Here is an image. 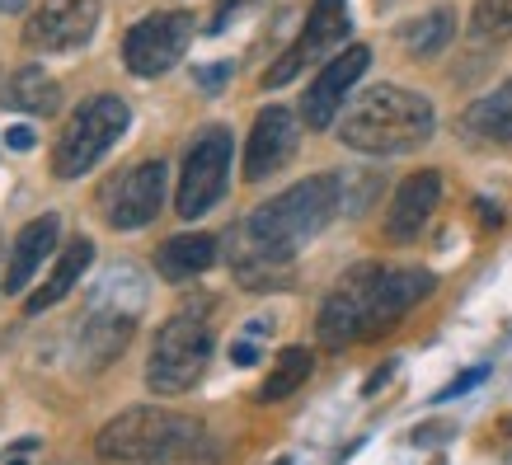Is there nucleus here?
Returning <instances> with one entry per match:
<instances>
[{"instance_id":"nucleus-7","label":"nucleus","mask_w":512,"mask_h":465,"mask_svg":"<svg viewBox=\"0 0 512 465\" xmlns=\"http://www.w3.org/2000/svg\"><path fill=\"white\" fill-rule=\"evenodd\" d=\"M381 278H386L381 264H357L329 287L325 306H320V320H315L325 348H348V343L372 339V310H376Z\"/></svg>"},{"instance_id":"nucleus-15","label":"nucleus","mask_w":512,"mask_h":465,"mask_svg":"<svg viewBox=\"0 0 512 465\" xmlns=\"http://www.w3.org/2000/svg\"><path fill=\"white\" fill-rule=\"evenodd\" d=\"M437 202H442V174H437V170L409 174V179L395 188V198H390L386 235L395 240V245H409V240H419L423 226L433 221Z\"/></svg>"},{"instance_id":"nucleus-3","label":"nucleus","mask_w":512,"mask_h":465,"mask_svg":"<svg viewBox=\"0 0 512 465\" xmlns=\"http://www.w3.org/2000/svg\"><path fill=\"white\" fill-rule=\"evenodd\" d=\"M141 301H146V287H141V278L132 268H113L109 278L94 287L90 310H85V320L76 325L80 329L76 348H80V357L90 362V372H104L113 357L132 343Z\"/></svg>"},{"instance_id":"nucleus-21","label":"nucleus","mask_w":512,"mask_h":465,"mask_svg":"<svg viewBox=\"0 0 512 465\" xmlns=\"http://www.w3.org/2000/svg\"><path fill=\"white\" fill-rule=\"evenodd\" d=\"M311 372H315L311 348H282L278 362L268 367V381L259 386V404H278L287 395H296V390L311 381Z\"/></svg>"},{"instance_id":"nucleus-24","label":"nucleus","mask_w":512,"mask_h":465,"mask_svg":"<svg viewBox=\"0 0 512 465\" xmlns=\"http://www.w3.org/2000/svg\"><path fill=\"white\" fill-rule=\"evenodd\" d=\"M475 38H512V0H480L470 15Z\"/></svg>"},{"instance_id":"nucleus-27","label":"nucleus","mask_w":512,"mask_h":465,"mask_svg":"<svg viewBox=\"0 0 512 465\" xmlns=\"http://www.w3.org/2000/svg\"><path fill=\"white\" fill-rule=\"evenodd\" d=\"M226 76H231V62H212L207 71H198V85H202V90H217Z\"/></svg>"},{"instance_id":"nucleus-29","label":"nucleus","mask_w":512,"mask_h":465,"mask_svg":"<svg viewBox=\"0 0 512 465\" xmlns=\"http://www.w3.org/2000/svg\"><path fill=\"white\" fill-rule=\"evenodd\" d=\"M5 146H10V151H33V132L29 127H10V132H5Z\"/></svg>"},{"instance_id":"nucleus-32","label":"nucleus","mask_w":512,"mask_h":465,"mask_svg":"<svg viewBox=\"0 0 512 465\" xmlns=\"http://www.w3.org/2000/svg\"><path fill=\"white\" fill-rule=\"evenodd\" d=\"M24 5H29V0H0V15H19Z\"/></svg>"},{"instance_id":"nucleus-22","label":"nucleus","mask_w":512,"mask_h":465,"mask_svg":"<svg viewBox=\"0 0 512 465\" xmlns=\"http://www.w3.org/2000/svg\"><path fill=\"white\" fill-rule=\"evenodd\" d=\"M451 38H456V15H451L447 5H442V10H428V15H419L414 24H404V47H409L414 57H437Z\"/></svg>"},{"instance_id":"nucleus-25","label":"nucleus","mask_w":512,"mask_h":465,"mask_svg":"<svg viewBox=\"0 0 512 465\" xmlns=\"http://www.w3.org/2000/svg\"><path fill=\"white\" fill-rule=\"evenodd\" d=\"M484 376H489V367H475V372L456 376V381H451V386L442 390V395H437V404H447V400H456V395H466V390H475V386L484 381Z\"/></svg>"},{"instance_id":"nucleus-11","label":"nucleus","mask_w":512,"mask_h":465,"mask_svg":"<svg viewBox=\"0 0 512 465\" xmlns=\"http://www.w3.org/2000/svg\"><path fill=\"white\" fill-rule=\"evenodd\" d=\"M99 29V0H43L24 24L29 52H76Z\"/></svg>"},{"instance_id":"nucleus-28","label":"nucleus","mask_w":512,"mask_h":465,"mask_svg":"<svg viewBox=\"0 0 512 465\" xmlns=\"http://www.w3.org/2000/svg\"><path fill=\"white\" fill-rule=\"evenodd\" d=\"M433 437H451V423H428V428H414V442H419V447H433Z\"/></svg>"},{"instance_id":"nucleus-14","label":"nucleus","mask_w":512,"mask_h":465,"mask_svg":"<svg viewBox=\"0 0 512 465\" xmlns=\"http://www.w3.org/2000/svg\"><path fill=\"white\" fill-rule=\"evenodd\" d=\"M296 141H301V113H292L287 104H268V109L254 118L249 141H245V179L249 184L278 174L296 155Z\"/></svg>"},{"instance_id":"nucleus-19","label":"nucleus","mask_w":512,"mask_h":465,"mask_svg":"<svg viewBox=\"0 0 512 465\" xmlns=\"http://www.w3.org/2000/svg\"><path fill=\"white\" fill-rule=\"evenodd\" d=\"M90 259H94V240L90 235H76V240L57 254V268L47 273V282L24 301V310H29V315H43V310H52L66 292H76V282H80V273L90 268Z\"/></svg>"},{"instance_id":"nucleus-1","label":"nucleus","mask_w":512,"mask_h":465,"mask_svg":"<svg viewBox=\"0 0 512 465\" xmlns=\"http://www.w3.org/2000/svg\"><path fill=\"white\" fill-rule=\"evenodd\" d=\"M343 202L339 174H315L301 179L287 193L268 198L264 207H254L245 226L231 235V268L235 278L249 287H268L278 282V273L296 259V249L325 231Z\"/></svg>"},{"instance_id":"nucleus-12","label":"nucleus","mask_w":512,"mask_h":465,"mask_svg":"<svg viewBox=\"0 0 512 465\" xmlns=\"http://www.w3.org/2000/svg\"><path fill=\"white\" fill-rule=\"evenodd\" d=\"M367 66H372V47H362V43L343 47L339 57H329V62L320 66V76L311 80L306 99H301V123L315 127V132H325V127L339 118L343 104H348L353 85L367 76Z\"/></svg>"},{"instance_id":"nucleus-13","label":"nucleus","mask_w":512,"mask_h":465,"mask_svg":"<svg viewBox=\"0 0 512 465\" xmlns=\"http://www.w3.org/2000/svg\"><path fill=\"white\" fill-rule=\"evenodd\" d=\"M165 160H146L137 170H127L118 184L104 193V221L113 231H141L160 217V202H165Z\"/></svg>"},{"instance_id":"nucleus-31","label":"nucleus","mask_w":512,"mask_h":465,"mask_svg":"<svg viewBox=\"0 0 512 465\" xmlns=\"http://www.w3.org/2000/svg\"><path fill=\"white\" fill-rule=\"evenodd\" d=\"M33 447H38V437H24V442H19V447H15V456H10V461H5V465H24V461H19V456H24V451H33Z\"/></svg>"},{"instance_id":"nucleus-23","label":"nucleus","mask_w":512,"mask_h":465,"mask_svg":"<svg viewBox=\"0 0 512 465\" xmlns=\"http://www.w3.org/2000/svg\"><path fill=\"white\" fill-rule=\"evenodd\" d=\"M146 465H221V447L207 433H193V437H184V442L165 447L160 456H151Z\"/></svg>"},{"instance_id":"nucleus-8","label":"nucleus","mask_w":512,"mask_h":465,"mask_svg":"<svg viewBox=\"0 0 512 465\" xmlns=\"http://www.w3.org/2000/svg\"><path fill=\"white\" fill-rule=\"evenodd\" d=\"M231 155H235V137L231 127H202L193 146L184 155V174H179V193H174V207H179V217H202V212H212L231 184Z\"/></svg>"},{"instance_id":"nucleus-5","label":"nucleus","mask_w":512,"mask_h":465,"mask_svg":"<svg viewBox=\"0 0 512 465\" xmlns=\"http://www.w3.org/2000/svg\"><path fill=\"white\" fill-rule=\"evenodd\" d=\"M127 123H132V109H127L123 94H94V99H85V104L66 118L62 137L52 146V174H57V179L90 174L94 165L113 151V141L127 132Z\"/></svg>"},{"instance_id":"nucleus-30","label":"nucleus","mask_w":512,"mask_h":465,"mask_svg":"<svg viewBox=\"0 0 512 465\" xmlns=\"http://www.w3.org/2000/svg\"><path fill=\"white\" fill-rule=\"evenodd\" d=\"M390 372H395V362H386V367H381V372H376L372 381H367V390H381V386L390 381Z\"/></svg>"},{"instance_id":"nucleus-4","label":"nucleus","mask_w":512,"mask_h":465,"mask_svg":"<svg viewBox=\"0 0 512 465\" xmlns=\"http://www.w3.org/2000/svg\"><path fill=\"white\" fill-rule=\"evenodd\" d=\"M212 348H217V334L207 325V315L193 306L174 310L156 329V343H151V357H146V386L156 395L193 390L207 372V362H212Z\"/></svg>"},{"instance_id":"nucleus-18","label":"nucleus","mask_w":512,"mask_h":465,"mask_svg":"<svg viewBox=\"0 0 512 465\" xmlns=\"http://www.w3.org/2000/svg\"><path fill=\"white\" fill-rule=\"evenodd\" d=\"M212 264H217V240L202 231L174 235V240H165V245L156 249V273L165 282H193Z\"/></svg>"},{"instance_id":"nucleus-16","label":"nucleus","mask_w":512,"mask_h":465,"mask_svg":"<svg viewBox=\"0 0 512 465\" xmlns=\"http://www.w3.org/2000/svg\"><path fill=\"white\" fill-rule=\"evenodd\" d=\"M57 235H62V217H57V212H43V217L29 221V226L15 235L10 264H5V292L15 296V292L29 287L33 273L43 268V259L52 254V245H57Z\"/></svg>"},{"instance_id":"nucleus-10","label":"nucleus","mask_w":512,"mask_h":465,"mask_svg":"<svg viewBox=\"0 0 512 465\" xmlns=\"http://www.w3.org/2000/svg\"><path fill=\"white\" fill-rule=\"evenodd\" d=\"M343 38H348V0H315L311 15H306V29L296 33V43L264 71V90H282V85H292L306 66L325 62Z\"/></svg>"},{"instance_id":"nucleus-9","label":"nucleus","mask_w":512,"mask_h":465,"mask_svg":"<svg viewBox=\"0 0 512 465\" xmlns=\"http://www.w3.org/2000/svg\"><path fill=\"white\" fill-rule=\"evenodd\" d=\"M188 43H193V15L188 10H160V15H146L127 29L123 62L132 76L156 80L184 62Z\"/></svg>"},{"instance_id":"nucleus-6","label":"nucleus","mask_w":512,"mask_h":465,"mask_svg":"<svg viewBox=\"0 0 512 465\" xmlns=\"http://www.w3.org/2000/svg\"><path fill=\"white\" fill-rule=\"evenodd\" d=\"M202 433L198 419L188 414H170L160 404H137L123 409L118 419H109L94 437V456L104 465H146L151 456H160L165 447L184 442V437Z\"/></svg>"},{"instance_id":"nucleus-2","label":"nucleus","mask_w":512,"mask_h":465,"mask_svg":"<svg viewBox=\"0 0 512 465\" xmlns=\"http://www.w3.org/2000/svg\"><path fill=\"white\" fill-rule=\"evenodd\" d=\"M433 127L437 113L428 94L404 85H372L339 118V141L362 155H409L433 137Z\"/></svg>"},{"instance_id":"nucleus-17","label":"nucleus","mask_w":512,"mask_h":465,"mask_svg":"<svg viewBox=\"0 0 512 465\" xmlns=\"http://www.w3.org/2000/svg\"><path fill=\"white\" fill-rule=\"evenodd\" d=\"M0 104L15 113H33V118H52L62 109V85L47 76L43 66H15L0 80Z\"/></svg>"},{"instance_id":"nucleus-33","label":"nucleus","mask_w":512,"mask_h":465,"mask_svg":"<svg viewBox=\"0 0 512 465\" xmlns=\"http://www.w3.org/2000/svg\"><path fill=\"white\" fill-rule=\"evenodd\" d=\"M52 465H71V461H52Z\"/></svg>"},{"instance_id":"nucleus-26","label":"nucleus","mask_w":512,"mask_h":465,"mask_svg":"<svg viewBox=\"0 0 512 465\" xmlns=\"http://www.w3.org/2000/svg\"><path fill=\"white\" fill-rule=\"evenodd\" d=\"M245 5H254V0H217V15H212V29H207V33H221V29H226V19L240 15Z\"/></svg>"},{"instance_id":"nucleus-20","label":"nucleus","mask_w":512,"mask_h":465,"mask_svg":"<svg viewBox=\"0 0 512 465\" xmlns=\"http://www.w3.org/2000/svg\"><path fill=\"white\" fill-rule=\"evenodd\" d=\"M461 137L470 141H512V80H503L498 90L475 99L461 113Z\"/></svg>"}]
</instances>
